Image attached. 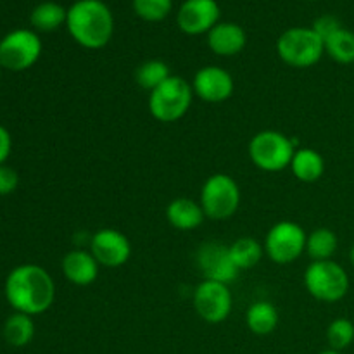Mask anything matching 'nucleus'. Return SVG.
<instances>
[{"label": "nucleus", "instance_id": "f257e3e1", "mask_svg": "<svg viewBox=\"0 0 354 354\" xmlns=\"http://www.w3.org/2000/svg\"><path fill=\"white\" fill-rule=\"evenodd\" d=\"M3 294L16 313L35 317L45 313L54 304L55 283L47 270L26 263L10 270L3 286Z\"/></svg>", "mask_w": 354, "mask_h": 354}, {"label": "nucleus", "instance_id": "f03ea898", "mask_svg": "<svg viewBox=\"0 0 354 354\" xmlns=\"http://www.w3.org/2000/svg\"><path fill=\"white\" fill-rule=\"evenodd\" d=\"M66 28L76 44L97 50L113 38L114 17L102 0H76L68 9Z\"/></svg>", "mask_w": 354, "mask_h": 354}, {"label": "nucleus", "instance_id": "7ed1b4c3", "mask_svg": "<svg viewBox=\"0 0 354 354\" xmlns=\"http://www.w3.org/2000/svg\"><path fill=\"white\" fill-rule=\"evenodd\" d=\"M297 142L282 131L263 130L249 142V158L256 168L268 173H279L289 168Z\"/></svg>", "mask_w": 354, "mask_h": 354}, {"label": "nucleus", "instance_id": "20e7f679", "mask_svg": "<svg viewBox=\"0 0 354 354\" xmlns=\"http://www.w3.org/2000/svg\"><path fill=\"white\" fill-rule=\"evenodd\" d=\"M277 52L290 68H311L324 57L325 44L313 28L294 26L280 35L277 40Z\"/></svg>", "mask_w": 354, "mask_h": 354}, {"label": "nucleus", "instance_id": "39448f33", "mask_svg": "<svg viewBox=\"0 0 354 354\" xmlns=\"http://www.w3.org/2000/svg\"><path fill=\"white\" fill-rule=\"evenodd\" d=\"M192 83L182 76L171 75L149 95V111L161 123H175L189 113L192 106Z\"/></svg>", "mask_w": 354, "mask_h": 354}, {"label": "nucleus", "instance_id": "423d86ee", "mask_svg": "<svg viewBox=\"0 0 354 354\" xmlns=\"http://www.w3.org/2000/svg\"><path fill=\"white\" fill-rule=\"evenodd\" d=\"M199 204L209 220H228L237 213L241 206L239 183L227 173H214L209 178H206L201 189Z\"/></svg>", "mask_w": 354, "mask_h": 354}, {"label": "nucleus", "instance_id": "0eeeda50", "mask_svg": "<svg viewBox=\"0 0 354 354\" xmlns=\"http://www.w3.org/2000/svg\"><path fill=\"white\" fill-rule=\"evenodd\" d=\"M304 286L308 292L322 303H337L349 290V277L339 263L313 261L304 272Z\"/></svg>", "mask_w": 354, "mask_h": 354}, {"label": "nucleus", "instance_id": "6e6552de", "mask_svg": "<svg viewBox=\"0 0 354 354\" xmlns=\"http://www.w3.org/2000/svg\"><path fill=\"white\" fill-rule=\"evenodd\" d=\"M308 234L299 223L282 220L273 225L265 239V252L275 265H290L306 252Z\"/></svg>", "mask_w": 354, "mask_h": 354}, {"label": "nucleus", "instance_id": "1a4fd4ad", "mask_svg": "<svg viewBox=\"0 0 354 354\" xmlns=\"http://www.w3.org/2000/svg\"><path fill=\"white\" fill-rule=\"evenodd\" d=\"M41 55V40L31 30H14L0 40V66L9 71H26Z\"/></svg>", "mask_w": 354, "mask_h": 354}, {"label": "nucleus", "instance_id": "9d476101", "mask_svg": "<svg viewBox=\"0 0 354 354\" xmlns=\"http://www.w3.org/2000/svg\"><path fill=\"white\" fill-rule=\"evenodd\" d=\"M194 308L196 313L207 324H221L230 317L232 290L227 283L203 280L194 290Z\"/></svg>", "mask_w": 354, "mask_h": 354}, {"label": "nucleus", "instance_id": "9b49d317", "mask_svg": "<svg viewBox=\"0 0 354 354\" xmlns=\"http://www.w3.org/2000/svg\"><path fill=\"white\" fill-rule=\"evenodd\" d=\"M90 252L100 266L120 268L131 256V244L123 232L116 228H100L90 239Z\"/></svg>", "mask_w": 354, "mask_h": 354}, {"label": "nucleus", "instance_id": "f8f14e48", "mask_svg": "<svg viewBox=\"0 0 354 354\" xmlns=\"http://www.w3.org/2000/svg\"><path fill=\"white\" fill-rule=\"evenodd\" d=\"M197 268L204 280H214L221 283H232L239 277L241 270L232 261L228 245L220 242H206L197 251Z\"/></svg>", "mask_w": 354, "mask_h": 354}, {"label": "nucleus", "instance_id": "ddd939ff", "mask_svg": "<svg viewBox=\"0 0 354 354\" xmlns=\"http://www.w3.org/2000/svg\"><path fill=\"white\" fill-rule=\"evenodd\" d=\"M194 95L209 104L225 102L234 95V76L220 66H206L196 73L192 80Z\"/></svg>", "mask_w": 354, "mask_h": 354}, {"label": "nucleus", "instance_id": "4468645a", "mask_svg": "<svg viewBox=\"0 0 354 354\" xmlns=\"http://www.w3.org/2000/svg\"><path fill=\"white\" fill-rule=\"evenodd\" d=\"M220 14L216 0H185L178 9L176 23L183 33L203 35L220 23Z\"/></svg>", "mask_w": 354, "mask_h": 354}, {"label": "nucleus", "instance_id": "2eb2a0df", "mask_svg": "<svg viewBox=\"0 0 354 354\" xmlns=\"http://www.w3.org/2000/svg\"><path fill=\"white\" fill-rule=\"evenodd\" d=\"M100 265L90 251L83 249H73L62 258L61 270L66 280L78 287H86L93 283L99 277Z\"/></svg>", "mask_w": 354, "mask_h": 354}, {"label": "nucleus", "instance_id": "dca6fc26", "mask_svg": "<svg viewBox=\"0 0 354 354\" xmlns=\"http://www.w3.org/2000/svg\"><path fill=\"white\" fill-rule=\"evenodd\" d=\"M248 44L244 28L235 23H218L207 31V45L221 57H232L244 50Z\"/></svg>", "mask_w": 354, "mask_h": 354}, {"label": "nucleus", "instance_id": "f3484780", "mask_svg": "<svg viewBox=\"0 0 354 354\" xmlns=\"http://www.w3.org/2000/svg\"><path fill=\"white\" fill-rule=\"evenodd\" d=\"M166 220L176 230L189 232L199 228L206 220V214L199 203L187 197H178L166 206Z\"/></svg>", "mask_w": 354, "mask_h": 354}, {"label": "nucleus", "instance_id": "a211bd4d", "mask_svg": "<svg viewBox=\"0 0 354 354\" xmlns=\"http://www.w3.org/2000/svg\"><path fill=\"white\" fill-rule=\"evenodd\" d=\"M289 168L299 182L315 183L324 176L325 161L320 152H317L315 149L299 147L294 152Z\"/></svg>", "mask_w": 354, "mask_h": 354}, {"label": "nucleus", "instance_id": "6ab92c4d", "mask_svg": "<svg viewBox=\"0 0 354 354\" xmlns=\"http://www.w3.org/2000/svg\"><path fill=\"white\" fill-rule=\"evenodd\" d=\"M248 328L256 335H270L279 325V311L268 301H256L245 313Z\"/></svg>", "mask_w": 354, "mask_h": 354}, {"label": "nucleus", "instance_id": "aec40b11", "mask_svg": "<svg viewBox=\"0 0 354 354\" xmlns=\"http://www.w3.org/2000/svg\"><path fill=\"white\" fill-rule=\"evenodd\" d=\"M3 337L14 348H24L35 337V324L30 315L14 313L3 324Z\"/></svg>", "mask_w": 354, "mask_h": 354}, {"label": "nucleus", "instance_id": "412c9836", "mask_svg": "<svg viewBox=\"0 0 354 354\" xmlns=\"http://www.w3.org/2000/svg\"><path fill=\"white\" fill-rule=\"evenodd\" d=\"M337 235L330 228H317L306 237V254L313 261H327L337 251Z\"/></svg>", "mask_w": 354, "mask_h": 354}, {"label": "nucleus", "instance_id": "4be33fe9", "mask_svg": "<svg viewBox=\"0 0 354 354\" xmlns=\"http://www.w3.org/2000/svg\"><path fill=\"white\" fill-rule=\"evenodd\" d=\"M325 54L330 55L339 64H353L354 62V33L348 28H339L335 33L324 40Z\"/></svg>", "mask_w": 354, "mask_h": 354}, {"label": "nucleus", "instance_id": "5701e85b", "mask_svg": "<svg viewBox=\"0 0 354 354\" xmlns=\"http://www.w3.org/2000/svg\"><path fill=\"white\" fill-rule=\"evenodd\" d=\"M228 249H230L232 261L235 263V266L241 272L242 270L254 268L261 261L263 252H265V248L252 237L237 239L234 244L228 245Z\"/></svg>", "mask_w": 354, "mask_h": 354}, {"label": "nucleus", "instance_id": "b1692460", "mask_svg": "<svg viewBox=\"0 0 354 354\" xmlns=\"http://www.w3.org/2000/svg\"><path fill=\"white\" fill-rule=\"evenodd\" d=\"M66 17H68V10L61 3L41 2L33 9L30 21L38 31H54L66 24Z\"/></svg>", "mask_w": 354, "mask_h": 354}, {"label": "nucleus", "instance_id": "393cba45", "mask_svg": "<svg viewBox=\"0 0 354 354\" xmlns=\"http://www.w3.org/2000/svg\"><path fill=\"white\" fill-rule=\"evenodd\" d=\"M169 76H171V73H169L166 62L159 61V59H151V61H145L138 66L137 71H135V82L138 86L149 90V93H151L152 90L162 85Z\"/></svg>", "mask_w": 354, "mask_h": 354}, {"label": "nucleus", "instance_id": "a878e982", "mask_svg": "<svg viewBox=\"0 0 354 354\" xmlns=\"http://www.w3.org/2000/svg\"><path fill=\"white\" fill-rule=\"evenodd\" d=\"M327 341L330 349L342 351L354 342V324L348 318H337L327 328Z\"/></svg>", "mask_w": 354, "mask_h": 354}, {"label": "nucleus", "instance_id": "bb28decb", "mask_svg": "<svg viewBox=\"0 0 354 354\" xmlns=\"http://www.w3.org/2000/svg\"><path fill=\"white\" fill-rule=\"evenodd\" d=\"M173 0H133V10L140 19L149 23L162 21L171 12Z\"/></svg>", "mask_w": 354, "mask_h": 354}, {"label": "nucleus", "instance_id": "cd10ccee", "mask_svg": "<svg viewBox=\"0 0 354 354\" xmlns=\"http://www.w3.org/2000/svg\"><path fill=\"white\" fill-rule=\"evenodd\" d=\"M19 185V175L10 166H0V196H9Z\"/></svg>", "mask_w": 354, "mask_h": 354}, {"label": "nucleus", "instance_id": "c85d7f7f", "mask_svg": "<svg viewBox=\"0 0 354 354\" xmlns=\"http://www.w3.org/2000/svg\"><path fill=\"white\" fill-rule=\"evenodd\" d=\"M311 28H313V30L317 31V33L320 35V37L325 40V38L330 37L332 33H335L339 28H342V24L339 23V19L335 16L325 14V16H320L318 19H315L313 26H311Z\"/></svg>", "mask_w": 354, "mask_h": 354}, {"label": "nucleus", "instance_id": "c756f323", "mask_svg": "<svg viewBox=\"0 0 354 354\" xmlns=\"http://www.w3.org/2000/svg\"><path fill=\"white\" fill-rule=\"evenodd\" d=\"M10 151H12V137H10L9 130L0 124V166L6 165L9 159Z\"/></svg>", "mask_w": 354, "mask_h": 354}, {"label": "nucleus", "instance_id": "7c9ffc66", "mask_svg": "<svg viewBox=\"0 0 354 354\" xmlns=\"http://www.w3.org/2000/svg\"><path fill=\"white\" fill-rule=\"evenodd\" d=\"M349 259H351V263L354 265V245L351 248V251H349Z\"/></svg>", "mask_w": 354, "mask_h": 354}, {"label": "nucleus", "instance_id": "2f4dec72", "mask_svg": "<svg viewBox=\"0 0 354 354\" xmlns=\"http://www.w3.org/2000/svg\"><path fill=\"white\" fill-rule=\"evenodd\" d=\"M320 354H341V351H334V349H328V351H324Z\"/></svg>", "mask_w": 354, "mask_h": 354}, {"label": "nucleus", "instance_id": "473e14b6", "mask_svg": "<svg viewBox=\"0 0 354 354\" xmlns=\"http://www.w3.org/2000/svg\"><path fill=\"white\" fill-rule=\"evenodd\" d=\"M0 76H2V66H0Z\"/></svg>", "mask_w": 354, "mask_h": 354}]
</instances>
